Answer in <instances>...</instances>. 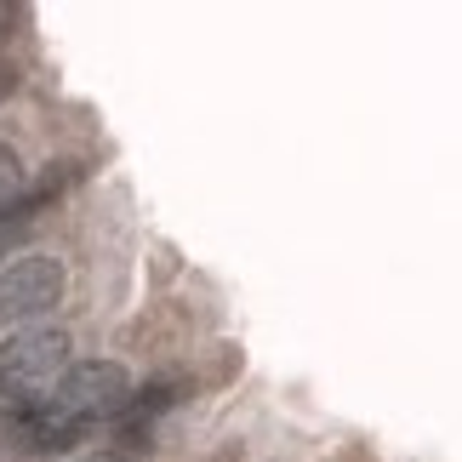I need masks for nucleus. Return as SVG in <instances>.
Masks as SVG:
<instances>
[{"label": "nucleus", "mask_w": 462, "mask_h": 462, "mask_svg": "<svg viewBox=\"0 0 462 462\" xmlns=\"http://www.w3.org/2000/svg\"><path fill=\"white\" fill-rule=\"evenodd\" d=\"M63 417L75 422H92V417H109V411H132V371L120 360H80L63 371L58 394H51Z\"/></svg>", "instance_id": "1"}, {"label": "nucleus", "mask_w": 462, "mask_h": 462, "mask_svg": "<svg viewBox=\"0 0 462 462\" xmlns=\"http://www.w3.org/2000/svg\"><path fill=\"white\" fill-rule=\"evenodd\" d=\"M126 348H183L189 343V314L177 303H154L149 314H137L126 331H120Z\"/></svg>", "instance_id": "4"}, {"label": "nucleus", "mask_w": 462, "mask_h": 462, "mask_svg": "<svg viewBox=\"0 0 462 462\" xmlns=\"http://www.w3.org/2000/svg\"><path fill=\"white\" fill-rule=\"evenodd\" d=\"M12 245H17V228H12V223H0V257H6Z\"/></svg>", "instance_id": "8"}, {"label": "nucleus", "mask_w": 462, "mask_h": 462, "mask_svg": "<svg viewBox=\"0 0 462 462\" xmlns=\"http://www.w3.org/2000/svg\"><path fill=\"white\" fill-rule=\"evenodd\" d=\"M86 462H132L126 451H97V457H86Z\"/></svg>", "instance_id": "9"}, {"label": "nucleus", "mask_w": 462, "mask_h": 462, "mask_svg": "<svg viewBox=\"0 0 462 462\" xmlns=\"http://www.w3.org/2000/svg\"><path fill=\"white\" fill-rule=\"evenodd\" d=\"M23 177H29L23 154H17L12 143H0V211H6V206L17 200V189H23Z\"/></svg>", "instance_id": "6"}, {"label": "nucleus", "mask_w": 462, "mask_h": 462, "mask_svg": "<svg viewBox=\"0 0 462 462\" xmlns=\"http://www.w3.org/2000/svg\"><path fill=\"white\" fill-rule=\"evenodd\" d=\"M17 80H23V75H17V63H0V97L17 92Z\"/></svg>", "instance_id": "7"}, {"label": "nucleus", "mask_w": 462, "mask_h": 462, "mask_svg": "<svg viewBox=\"0 0 462 462\" xmlns=\"http://www.w3.org/2000/svg\"><path fill=\"white\" fill-rule=\"evenodd\" d=\"M189 377H166V383H149L143 394H132V417H160L166 405H177V400H189Z\"/></svg>", "instance_id": "5"}, {"label": "nucleus", "mask_w": 462, "mask_h": 462, "mask_svg": "<svg viewBox=\"0 0 462 462\" xmlns=\"http://www.w3.org/2000/svg\"><path fill=\"white\" fill-rule=\"evenodd\" d=\"M69 331L63 326H34V331H17L0 343V383H41V377H58L69 365Z\"/></svg>", "instance_id": "3"}, {"label": "nucleus", "mask_w": 462, "mask_h": 462, "mask_svg": "<svg viewBox=\"0 0 462 462\" xmlns=\"http://www.w3.org/2000/svg\"><path fill=\"white\" fill-rule=\"evenodd\" d=\"M69 286V269L58 257H12L6 269H0V314H46L51 303L63 297Z\"/></svg>", "instance_id": "2"}]
</instances>
